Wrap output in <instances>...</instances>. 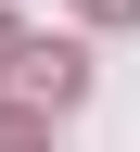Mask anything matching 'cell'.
<instances>
[{
	"label": "cell",
	"instance_id": "6da1fadb",
	"mask_svg": "<svg viewBox=\"0 0 140 152\" xmlns=\"http://www.w3.org/2000/svg\"><path fill=\"white\" fill-rule=\"evenodd\" d=\"M13 89H26V102H51V114H76V102H89V51H76V38H26Z\"/></svg>",
	"mask_w": 140,
	"mask_h": 152
},
{
	"label": "cell",
	"instance_id": "7a4b0ae2",
	"mask_svg": "<svg viewBox=\"0 0 140 152\" xmlns=\"http://www.w3.org/2000/svg\"><path fill=\"white\" fill-rule=\"evenodd\" d=\"M0 152H51V127H38L26 102H0Z\"/></svg>",
	"mask_w": 140,
	"mask_h": 152
},
{
	"label": "cell",
	"instance_id": "3957f363",
	"mask_svg": "<svg viewBox=\"0 0 140 152\" xmlns=\"http://www.w3.org/2000/svg\"><path fill=\"white\" fill-rule=\"evenodd\" d=\"M76 13H89V26H127V13H140V0H76Z\"/></svg>",
	"mask_w": 140,
	"mask_h": 152
},
{
	"label": "cell",
	"instance_id": "277c9868",
	"mask_svg": "<svg viewBox=\"0 0 140 152\" xmlns=\"http://www.w3.org/2000/svg\"><path fill=\"white\" fill-rule=\"evenodd\" d=\"M0 51H13V64H26V38H13V13H0Z\"/></svg>",
	"mask_w": 140,
	"mask_h": 152
}]
</instances>
